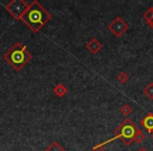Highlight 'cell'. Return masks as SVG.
Segmentation results:
<instances>
[{
	"instance_id": "cell-3",
	"label": "cell",
	"mask_w": 153,
	"mask_h": 151,
	"mask_svg": "<svg viewBox=\"0 0 153 151\" xmlns=\"http://www.w3.org/2000/svg\"><path fill=\"white\" fill-rule=\"evenodd\" d=\"M137 126L133 123L132 120H130L129 118L125 119L117 128L114 129V136L109 140L105 141V142L101 143L103 146H105L108 143L112 142V141L117 140V138H121V141L126 145V146H129L132 142H133L134 134H135V130Z\"/></svg>"
},
{
	"instance_id": "cell-13",
	"label": "cell",
	"mask_w": 153,
	"mask_h": 151,
	"mask_svg": "<svg viewBox=\"0 0 153 151\" xmlns=\"http://www.w3.org/2000/svg\"><path fill=\"white\" fill-rule=\"evenodd\" d=\"M132 111H133V109H132V107L130 106L129 104H124L123 106L121 107V113L124 115H126V117H128L129 115H131Z\"/></svg>"
},
{
	"instance_id": "cell-4",
	"label": "cell",
	"mask_w": 153,
	"mask_h": 151,
	"mask_svg": "<svg viewBox=\"0 0 153 151\" xmlns=\"http://www.w3.org/2000/svg\"><path fill=\"white\" fill-rule=\"evenodd\" d=\"M28 7V3L24 0H12L5 5V10L16 20H20Z\"/></svg>"
},
{
	"instance_id": "cell-8",
	"label": "cell",
	"mask_w": 153,
	"mask_h": 151,
	"mask_svg": "<svg viewBox=\"0 0 153 151\" xmlns=\"http://www.w3.org/2000/svg\"><path fill=\"white\" fill-rule=\"evenodd\" d=\"M53 91L57 97L62 98V97H64L66 94H67V88H66V86L64 85V84L59 83V84H57L55 87H53Z\"/></svg>"
},
{
	"instance_id": "cell-11",
	"label": "cell",
	"mask_w": 153,
	"mask_h": 151,
	"mask_svg": "<svg viewBox=\"0 0 153 151\" xmlns=\"http://www.w3.org/2000/svg\"><path fill=\"white\" fill-rule=\"evenodd\" d=\"M144 94L146 97H148L150 100H153V83H149L146 87L144 88Z\"/></svg>"
},
{
	"instance_id": "cell-2",
	"label": "cell",
	"mask_w": 153,
	"mask_h": 151,
	"mask_svg": "<svg viewBox=\"0 0 153 151\" xmlns=\"http://www.w3.org/2000/svg\"><path fill=\"white\" fill-rule=\"evenodd\" d=\"M3 59L16 71H20L33 59V55L30 53L26 45L16 42L11 48H9L3 54Z\"/></svg>"
},
{
	"instance_id": "cell-16",
	"label": "cell",
	"mask_w": 153,
	"mask_h": 151,
	"mask_svg": "<svg viewBox=\"0 0 153 151\" xmlns=\"http://www.w3.org/2000/svg\"><path fill=\"white\" fill-rule=\"evenodd\" d=\"M147 23H148V25L150 26V28L153 30V19H151V20H149V21H147Z\"/></svg>"
},
{
	"instance_id": "cell-7",
	"label": "cell",
	"mask_w": 153,
	"mask_h": 151,
	"mask_svg": "<svg viewBox=\"0 0 153 151\" xmlns=\"http://www.w3.org/2000/svg\"><path fill=\"white\" fill-rule=\"evenodd\" d=\"M140 126H142L144 129H146L149 133H152L153 132V113L148 112L144 117V119L140 121Z\"/></svg>"
},
{
	"instance_id": "cell-14",
	"label": "cell",
	"mask_w": 153,
	"mask_h": 151,
	"mask_svg": "<svg viewBox=\"0 0 153 151\" xmlns=\"http://www.w3.org/2000/svg\"><path fill=\"white\" fill-rule=\"evenodd\" d=\"M143 17H144V19L146 20V21H149V20L153 19V7H151L148 11L145 12Z\"/></svg>"
},
{
	"instance_id": "cell-6",
	"label": "cell",
	"mask_w": 153,
	"mask_h": 151,
	"mask_svg": "<svg viewBox=\"0 0 153 151\" xmlns=\"http://www.w3.org/2000/svg\"><path fill=\"white\" fill-rule=\"evenodd\" d=\"M86 48H87L88 51L92 54V55H96V54H98L99 51L103 48V44L99 41V39L92 38L87 42V44H86Z\"/></svg>"
},
{
	"instance_id": "cell-10",
	"label": "cell",
	"mask_w": 153,
	"mask_h": 151,
	"mask_svg": "<svg viewBox=\"0 0 153 151\" xmlns=\"http://www.w3.org/2000/svg\"><path fill=\"white\" fill-rule=\"evenodd\" d=\"M45 151H66V150L59 144V143L55 141V142H53L46 149H45Z\"/></svg>"
},
{
	"instance_id": "cell-5",
	"label": "cell",
	"mask_w": 153,
	"mask_h": 151,
	"mask_svg": "<svg viewBox=\"0 0 153 151\" xmlns=\"http://www.w3.org/2000/svg\"><path fill=\"white\" fill-rule=\"evenodd\" d=\"M129 28L127 22L121 17H115L112 21L109 23L108 30L114 35L115 37H121L125 34Z\"/></svg>"
},
{
	"instance_id": "cell-15",
	"label": "cell",
	"mask_w": 153,
	"mask_h": 151,
	"mask_svg": "<svg viewBox=\"0 0 153 151\" xmlns=\"http://www.w3.org/2000/svg\"><path fill=\"white\" fill-rule=\"evenodd\" d=\"M92 150L94 151H105V147L103 146L102 144H99V145H97V146H94V148H92Z\"/></svg>"
},
{
	"instance_id": "cell-18",
	"label": "cell",
	"mask_w": 153,
	"mask_h": 151,
	"mask_svg": "<svg viewBox=\"0 0 153 151\" xmlns=\"http://www.w3.org/2000/svg\"><path fill=\"white\" fill-rule=\"evenodd\" d=\"M151 136H152V138H153V132H152V133H151Z\"/></svg>"
},
{
	"instance_id": "cell-17",
	"label": "cell",
	"mask_w": 153,
	"mask_h": 151,
	"mask_svg": "<svg viewBox=\"0 0 153 151\" xmlns=\"http://www.w3.org/2000/svg\"><path fill=\"white\" fill-rule=\"evenodd\" d=\"M137 151H147V149H146V148H144V147H140V148L138 149Z\"/></svg>"
},
{
	"instance_id": "cell-9",
	"label": "cell",
	"mask_w": 153,
	"mask_h": 151,
	"mask_svg": "<svg viewBox=\"0 0 153 151\" xmlns=\"http://www.w3.org/2000/svg\"><path fill=\"white\" fill-rule=\"evenodd\" d=\"M145 141V134L143 133V131L140 130V127H136L135 130V134H134V138H133V142L137 143V144H140Z\"/></svg>"
},
{
	"instance_id": "cell-1",
	"label": "cell",
	"mask_w": 153,
	"mask_h": 151,
	"mask_svg": "<svg viewBox=\"0 0 153 151\" xmlns=\"http://www.w3.org/2000/svg\"><path fill=\"white\" fill-rule=\"evenodd\" d=\"M51 19V13L39 1L34 0L28 4L27 10L22 15L20 20L23 21L33 33L37 34Z\"/></svg>"
},
{
	"instance_id": "cell-12",
	"label": "cell",
	"mask_w": 153,
	"mask_h": 151,
	"mask_svg": "<svg viewBox=\"0 0 153 151\" xmlns=\"http://www.w3.org/2000/svg\"><path fill=\"white\" fill-rule=\"evenodd\" d=\"M129 80V74H127L126 71H121L119 74H117V81L122 84H125L128 82Z\"/></svg>"
}]
</instances>
